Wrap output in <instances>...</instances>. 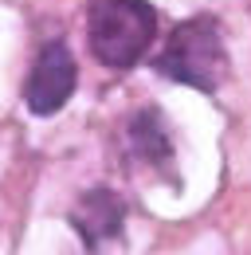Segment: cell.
<instances>
[{"label": "cell", "mask_w": 251, "mask_h": 255, "mask_svg": "<svg viewBox=\"0 0 251 255\" xmlns=\"http://www.w3.org/2000/svg\"><path fill=\"white\" fill-rule=\"evenodd\" d=\"M87 43L102 67L129 71L157 43V12L149 0H91Z\"/></svg>", "instance_id": "obj_1"}, {"label": "cell", "mask_w": 251, "mask_h": 255, "mask_svg": "<svg viewBox=\"0 0 251 255\" xmlns=\"http://www.w3.org/2000/svg\"><path fill=\"white\" fill-rule=\"evenodd\" d=\"M153 67L192 91L212 95L228 71V55H224V32H220L216 16H192L185 24H177L173 35L165 39L161 55L153 59Z\"/></svg>", "instance_id": "obj_2"}, {"label": "cell", "mask_w": 251, "mask_h": 255, "mask_svg": "<svg viewBox=\"0 0 251 255\" xmlns=\"http://www.w3.org/2000/svg\"><path fill=\"white\" fill-rule=\"evenodd\" d=\"M75 87H79L75 55H71L67 43L55 39L31 63L28 83H24V106H28V114H35V118H51V114H59L63 106H67V98L75 95Z\"/></svg>", "instance_id": "obj_3"}, {"label": "cell", "mask_w": 251, "mask_h": 255, "mask_svg": "<svg viewBox=\"0 0 251 255\" xmlns=\"http://www.w3.org/2000/svg\"><path fill=\"white\" fill-rule=\"evenodd\" d=\"M71 228L79 232V240L87 244V252L102 248L106 240L122 236L126 228V204L118 192L110 189H91L79 196V204L71 208Z\"/></svg>", "instance_id": "obj_4"}, {"label": "cell", "mask_w": 251, "mask_h": 255, "mask_svg": "<svg viewBox=\"0 0 251 255\" xmlns=\"http://www.w3.org/2000/svg\"><path fill=\"white\" fill-rule=\"evenodd\" d=\"M129 149L145 165H153V169H169L173 165V137H169L165 118L153 106H145V110H137L129 118Z\"/></svg>", "instance_id": "obj_5"}]
</instances>
